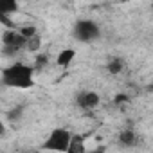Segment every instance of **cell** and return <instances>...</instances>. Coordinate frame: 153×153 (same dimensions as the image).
Segmentation results:
<instances>
[{
    "mask_svg": "<svg viewBox=\"0 0 153 153\" xmlns=\"http://www.w3.org/2000/svg\"><path fill=\"white\" fill-rule=\"evenodd\" d=\"M20 11V4L16 0H0V24L6 29H16L18 25L13 22V15Z\"/></svg>",
    "mask_w": 153,
    "mask_h": 153,
    "instance_id": "cell-6",
    "label": "cell"
},
{
    "mask_svg": "<svg viewBox=\"0 0 153 153\" xmlns=\"http://www.w3.org/2000/svg\"><path fill=\"white\" fill-rule=\"evenodd\" d=\"M16 31H18L20 36L25 38V40H31V38L38 36V27H36V25H20V27H16Z\"/></svg>",
    "mask_w": 153,
    "mask_h": 153,
    "instance_id": "cell-11",
    "label": "cell"
},
{
    "mask_svg": "<svg viewBox=\"0 0 153 153\" xmlns=\"http://www.w3.org/2000/svg\"><path fill=\"white\" fill-rule=\"evenodd\" d=\"M0 83L15 90H31L36 85V70L31 63L20 61V59L13 61L2 68Z\"/></svg>",
    "mask_w": 153,
    "mask_h": 153,
    "instance_id": "cell-1",
    "label": "cell"
},
{
    "mask_svg": "<svg viewBox=\"0 0 153 153\" xmlns=\"http://www.w3.org/2000/svg\"><path fill=\"white\" fill-rule=\"evenodd\" d=\"M40 47H42V38H40V34H38V36L31 38V40H27L25 51H29V52H38V51H40Z\"/></svg>",
    "mask_w": 153,
    "mask_h": 153,
    "instance_id": "cell-13",
    "label": "cell"
},
{
    "mask_svg": "<svg viewBox=\"0 0 153 153\" xmlns=\"http://www.w3.org/2000/svg\"><path fill=\"white\" fill-rule=\"evenodd\" d=\"M22 115H24V106H22V105L11 108V110L7 112V119H9V121H18Z\"/></svg>",
    "mask_w": 153,
    "mask_h": 153,
    "instance_id": "cell-15",
    "label": "cell"
},
{
    "mask_svg": "<svg viewBox=\"0 0 153 153\" xmlns=\"http://www.w3.org/2000/svg\"><path fill=\"white\" fill-rule=\"evenodd\" d=\"M87 137L83 133H72L70 144L65 153H87Z\"/></svg>",
    "mask_w": 153,
    "mask_h": 153,
    "instance_id": "cell-8",
    "label": "cell"
},
{
    "mask_svg": "<svg viewBox=\"0 0 153 153\" xmlns=\"http://www.w3.org/2000/svg\"><path fill=\"white\" fill-rule=\"evenodd\" d=\"M49 65V56L47 54H43V52H36V58H34V63H33V67H34V70L36 72H40L42 68H45Z\"/></svg>",
    "mask_w": 153,
    "mask_h": 153,
    "instance_id": "cell-12",
    "label": "cell"
},
{
    "mask_svg": "<svg viewBox=\"0 0 153 153\" xmlns=\"http://www.w3.org/2000/svg\"><path fill=\"white\" fill-rule=\"evenodd\" d=\"M117 144L121 148H135L139 144V135L133 128H124L117 135Z\"/></svg>",
    "mask_w": 153,
    "mask_h": 153,
    "instance_id": "cell-7",
    "label": "cell"
},
{
    "mask_svg": "<svg viewBox=\"0 0 153 153\" xmlns=\"http://www.w3.org/2000/svg\"><path fill=\"white\" fill-rule=\"evenodd\" d=\"M128 103H130V96H128V94L119 92V94H115V96H114V106L123 108V106H126Z\"/></svg>",
    "mask_w": 153,
    "mask_h": 153,
    "instance_id": "cell-14",
    "label": "cell"
},
{
    "mask_svg": "<svg viewBox=\"0 0 153 153\" xmlns=\"http://www.w3.org/2000/svg\"><path fill=\"white\" fill-rule=\"evenodd\" d=\"M27 153H43V151H40V149H33V151H27Z\"/></svg>",
    "mask_w": 153,
    "mask_h": 153,
    "instance_id": "cell-18",
    "label": "cell"
},
{
    "mask_svg": "<svg viewBox=\"0 0 153 153\" xmlns=\"http://www.w3.org/2000/svg\"><path fill=\"white\" fill-rule=\"evenodd\" d=\"M101 25L92 18H79L72 25V36L79 43H92L101 38Z\"/></svg>",
    "mask_w": 153,
    "mask_h": 153,
    "instance_id": "cell-2",
    "label": "cell"
},
{
    "mask_svg": "<svg viewBox=\"0 0 153 153\" xmlns=\"http://www.w3.org/2000/svg\"><path fill=\"white\" fill-rule=\"evenodd\" d=\"M76 56H78V52H76V49L72 47H67V49H61L58 54H56V65L61 67V68H67L72 65V61L76 59Z\"/></svg>",
    "mask_w": 153,
    "mask_h": 153,
    "instance_id": "cell-9",
    "label": "cell"
},
{
    "mask_svg": "<svg viewBox=\"0 0 153 153\" xmlns=\"http://www.w3.org/2000/svg\"><path fill=\"white\" fill-rule=\"evenodd\" d=\"M27 40L20 36L16 29H6L2 33V54L6 58H15L22 51H25Z\"/></svg>",
    "mask_w": 153,
    "mask_h": 153,
    "instance_id": "cell-4",
    "label": "cell"
},
{
    "mask_svg": "<svg viewBox=\"0 0 153 153\" xmlns=\"http://www.w3.org/2000/svg\"><path fill=\"white\" fill-rule=\"evenodd\" d=\"M72 139V131L68 128H54L40 144V151H52V153H65Z\"/></svg>",
    "mask_w": 153,
    "mask_h": 153,
    "instance_id": "cell-3",
    "label": "cell"
},
{
    "mask_svg": "<svg viewBox=\"0 0 153 153\" xmlns=\"http://www.w3.org/2000/svg\"><path fill=\"white\" fill-rule=\"evenodd\" d=\"M76 101V106L83 112H92L96 110L99 105H101V96L96 92V90H90V88H85V90H79L74 97Z\"/></svg>",
    "mask_w": 153,
    "mask_h": 153,
    "instance_id": "cell-5",
    "label": "cell"
},
{
    "mask_svg": "<svg viewBox=\"0 0 153 153\" xmlns=\"http://www.w3.org/2000/svg\"><path fill=\"white\" fill-rule=\"evenodd\" d=\"M124 67H126V63H124V59L121 56H110L108 61H106V72L112 74V76L121 74L124 70Z\"/></svg>",
    "mask_w": 153,
    "mask_h": 153,
    "instance_id": "cell-10",
    "label": "cell"
},
{
    "mask_svg": "<svg viewBox=\"0 0 153 153\" xmlns=\"http://www.w3.org/2000/svg\"><path fill=\"white\" fill-rule=\"evenodd\" d=\"M6 133V124L2 123V119H0V135H4Z\"/></svg>",
    "mask_w": 153,
    "mask_h": 153,
    "instance_id": "cell-17",
    "label": "cell"
},
{
    "mask_svg": "<svg viewBox=\"0 0 153 153\" xmlns=\"http://www.w3.org/2000/svg\"><path fill=\"white\" fill-rule=\"evenodd\" d=\"M87 153H106V146H97L96 149H87Z\"/></svg>",
    "mask_w": 153,
    "mask_h": 153,
    "instance_id": "cell-16",
    "label": "cell"
}]
</instances>
